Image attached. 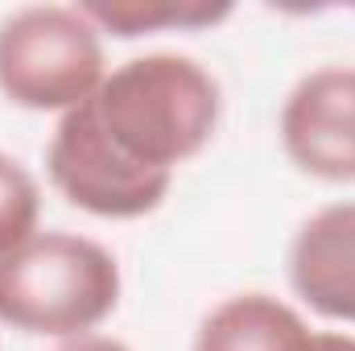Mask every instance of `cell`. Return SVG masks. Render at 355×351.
<instances>
[{"label": "cell", "mask_w": 355, "mask_h": 351, "mask_svg": "<svg viewBox=\"0 0 355 351\" xmlns=\"http://www.w3.org/2000/svg\"><path fill=\"white\" fill-rule=\"evenodd\" d=\"M103 137L141 170L170 174L202 153L223 116L219 79L186 54H141L103 75L87 99Z\"/></svg>", "instance_id": "cell-1"}, {"label": "cell", "mask_w": 355, "mask_h": 351, "mask_svg": "<svg viewBox=\"0 0 355 351\" xmlns=\"http://www.w3.org/2000/svg\"><path fill=\"white\" fill-rule=\"evenodd\" d=\"M120 306L116 257L75 232H37L0 257V323L21 335L83 339Z\"/></svg>", "instance_id": "cell-2"}, {"label": "cell", "mask_w": 355, "mask_h": 351, "mask_svg": "<svg viewBox=\"0 0 355 351\" xmlns=\"http://www.w3.org/2000/svg\"><path fill=\"white\" fill-rule=\"evenodd\" d=\"M103 83L99 29L67 4H25L0 21V91L25 112H71Z\"/></svg>", "instance_id": "cell-3"}, {"label": "cell", "mask_w": 355, "mask_h": 351, "mask_svg": "<svg viewBox=\"0 0 355 351\" xmlns=\"http://www.w3.org/2000/svg\"><path fill=\"white\" fill-rule=\"evenodd\" d=\"M46 170L71 207L99 219H141L166 203L174 182L170 174H153L128 162L95 124L87 99L58 120L46 149Z\"/></svg>", "instance_id": "cell-4"}, {"label": "cell", "mask_w": 355, "mask_h": 351, "mask_svg": "<svg viewBox=\"0 0 355 351\" xmlns=\"http://www.w3.org/2000/svg\"><path fill=\"white\" fill-rule=\"evenodd\" d=\"M289 162L322 182H355V67H318L281 103Z\"/></svg>", "instance_id": "cell-5"}, {"label": "cell", "mask_w": 355, "mask_h": 351, "mask_svg": "<svg viewBox=\"0 0 355 351\" xmlns=\"http://www.w3.org/2000/svg\"><path fill=\"white\" fill-rule=\"evenodd\" d=\"M289 285L314 314L355 323V203L322 207L297 228Z\"/></svg>", "instance_id": "cell-6"}, {"label": "cell", "mask_w": 355, "mask_h": 351, "mask_svg": "<svg viewBox=\"0 0 355 351\" xmlns=\"http://www.w3.org/2000/svg\"><path fill=\"white\" fill-rule=\"evenodd\" d=\"M314 331L272 293H236L219 302L194 335V351H310Z\"/></svg>", "instance_id": "cell-7"}, {"label": "cell", "mask_w": 355, "mask_h": 351, "mask_svg": "<svg viewBox=\"0 0 355 351\" xmlns=\"http://www.w3.org/2000/svg\"><path fill=\"white\" fill-rule=\"evenodd\" d=\"M79 12L95 29L141 37L157 29H207L232 17L227 0H83Z\"/></svg>", "instance_id": "cell-8"}, {"label": "cell", "mask_w": 355, "mask_h": 351, "mask_svg": "<svg viewBox=\"0 0 355 351\" xmlns=\"http://www.w3.org/2000/svg\"><path fill=\"white\" fill-rule=\"evenodd\" d=\"M37 219H42V190L33 174L17 157L0 153V257L33 240Z\"/></svg>", "instance_id": "cell-9"}, {"label": "cell", "mask_w": 355, "mask_h": 351, "mask_svg": "<svg viewBox=\"0 0 355 351\" xmlns=\"http://www.w3.org/2000/svg\"><path fill=\"white\" fill-rule=\"evenodd\" d=\"M58 351H128L120 339H107V335H83V339H71L67 348Z\"/></svg>", "instance_id": "cell-10"}, {"label": "cell", "mask_w": 355, "mask_h": 351, "mask_svg": "<svg viewBox=\"0 0 355 351\" xmlns=\"http://www.w3.org/2000/svg\"><path fill=\"white\" fill-rule=\"evenodd\" d=\"M310 351H355V335H339V331H322L314 335Z\"/></svg>", "instance_id": "cell-11"}]
</instances>
